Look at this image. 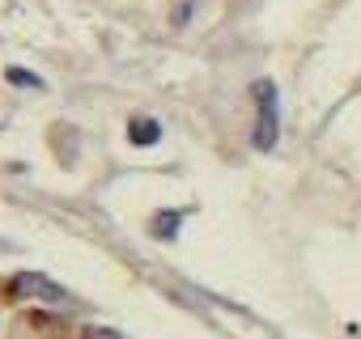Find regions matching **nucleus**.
Listing matches in <instances>:
<instances>
[{
	"label": "nucleus",
	"instance_id": "obj_2",
	"mask_svg": "<svg viewBox=\"0 0 361 339\" xmlns=\"http://www.w3.org/2000/svg\"><path fill=\"white\" fill-rule=\"evenodd\" d=\"M9 297H18V301H51V305H64L68 301V293L56 284V280H47V276H39V271H22V276H13L9 280Z\"/></svg>",
	"mask_w": 361,
	"mask_h": 339
},
{
	"label": "nucleus",
	"instance_id": "obj_6",
	"mask_svg": "<svg viewBox=\"0 0 361 339\" xmlns=\"http://www.w3.org/2000/svg\"><path fill=\"white\" fill-rule=\"evenodd\" d=\"M85 339H119V335H115V331H98V326H94V331H85Z\"/></svg>",
	"mask_w": 361,
	"mask_h": 339
},
{
	"label": "nucleus",
	"instance_id": "obj_1",
	"mask_svg": "<svg viewBox=\"0 0 361 339\" xmlns=\"http://www.w3.org/2000/svg\"><path fill=\"white\" fill-rule=\"evenodd\" d=\"M255 132H251V144L259 153H272L276 140H281V98H276V85L272 81H255Z\"/></svg>",
	"mask_w": 361,
	"mask_h": 339
},
{
	"label": "nucleus",
	"instance_id": "obj_5",
	"mask_svg": "<svg viewBox=\"0 0 361 339\" xmlns=\"http://www.w3.org/2000/svg\"><path fill=\"white\" fill-rule=\"evenodd\" d=\"M9 81H13V85H30V89H39V85H43V81H39L35 72H26V68H9Z\"/></svg>",
	"mask_w": 361,
	"mask_h": 339
},
{
	"label": "nucleus",
	"instance_id": "obj_3",
	"mask_svg": "<svg viewBox=\"0 0 361 339\" xmlns=\"http://www.w3.org/2000/svg\"><path fill=\"white\" fill-rule=\"evenodd\" d=\"M157 136H161V127H157V119H132L128 123V140L132 144H157Z\"/></svg>",
	"mask_w": 361,
	"mask_h": 339
},
{
	"label": "nucleus",
	"instance_id": "obj_4",
	"mask_svg": "<svg viewBox=\"0 0 361 339\" xmlns=\"http://www.w3.org/2000/svg\"><path fill=\"white\" fill-rule=\"evenodd\" d=\"M174 229H178V212H170V217H157V221H153V234H157V238H174Z\"/></svg>",
	"mask_w": 361,
	"mask_h": 339
}]
</instances>
